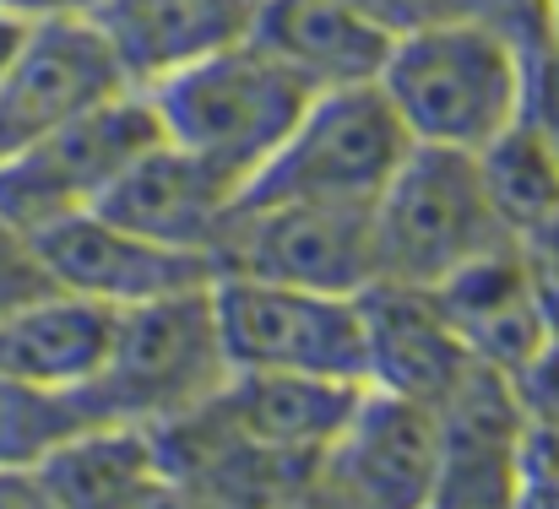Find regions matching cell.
I'll return each instance as SVG.
<instances>
[{
  "label": "cell",
  "instance_id": "277c9868",
  "mask_svg": "<svg viewBox=\"0 0 559 509\" xmlns=\"http://www.w3.org/2000/svg\"><path fill=\"white\" fill-rule=\"evenodd\" d=\"M228 357L212 320V282L169 293L136 310H120L109 363L82 390L98 423L158 428L190 407L212 401L228 385Z\"/></svg>",
  "mask_w": 559,
  "mask_h": 509
},
{
  "label": "cell",
  "instance_id": "52a82bcc",
  "mask_svg": "<svg viewBox=\"0 0 559 509\" xmlns=\"http://www.w3.org/2000/svg\"><path fill=\"white\" fill-rule=\"evenodd\" d=\"M212 320L228 368H288L365 385L359 293L288 288L261 277H212Z\"/></svg>",
  "mask_w": 559,
  "mask_h": 509
},
{
  "label": "cell",
  "instance_id": "3957f363",
  "mask_svg": "<svg viewBox=\"0 0 559 509\" xmlns=\"http://www.w3.org/2000/svg\"><path fill=\"white\" fill-rule=\"evenodd\" d=\"M374 282L440 288L467 260L511 244L473 153L413 147L370 206Z\"/></svg>",
  "mask_w": 559,
  "mask_h": 509
},
{
  "label": "cell",
  "instance_id": "5b68a950",
  "mask_svg": "<svg viewBox=\"0 0 559 509\" xmlns=\"http://www.w3.org/2000/svg\"><path fill=\"white\" fill-rule=\"evenodd\" d=\"M153 142H164L153 98L142 87H126L87 114L66 120L60 131L38 136L16 158L0 163V222L38 233L60 217L98 211L109 184L131 169Z\"/></svg>",
  "mask_w": 559,
  "mask_h": 509
},
{
  "label": "cell",
  "instance_id": "9c48e42d",
  "mask_svg": "<svg viewBox=\"0 0 559 509\" xmlns=\"http://www.w3.org/2000/svg\"><path fill=\"white\" fill-rule=\"evenodd\" d=\"M126 87L98 22H22L0 65V163Z\"/></svg>",
  "mask_w": 559,
  "mask_h": 509
},
{
  "label": "cell",
  "instance_id": "ac0fdd59",
  "mask_svg": "<svg viewBox=\"0 0 559 509\" xmlns=\"http://www.w3.org/2000/svg\"><path fill=\"white\" fill-rule=\"evenodd\" d=\"M250 38L316 93L374 82L391 49V33L343 0H261Z\"/></svg>",
  "mask_w": 559,
  "mask_h": 509
},
{
  "label": "cell",
  "instance_id": "6da1fadb",
  "mask_svg": "<svg viewBox=\"0 0 559 509\" xmlns=\"http://www.w3.org/2000/svg\"><path fill=\"white\" fill-rule=\"evenodd\" d=\"M374 87L413 147L484 153L527 109V54L489 27L440 16L391 38Z\"/></svg>",
  "mask_w": 559,
  "mask_h": 509
},
{
  "label": "cell",
  "instance_id": "ffe728a7",
  "mask_svg": "<svg viewBox=\"0 0 559 509\" xmlns=\"http://www.w3.org/2000/svg\"><path fill=\"white\" fill-rule=\"evenodd\" d=\"M478 158V173H484V190L500 211V222L527 239L533 228H544L559 211V147L522 114L506 136H495Z\"/></svg>",
  "mask_w": 559,
  "mask_h": 509
},
{
  "label": "cell",
  "instance_id": "9a60e30c",
  "mask_svg": "<svg viewBox=\"0 0 559 509\" xmlns=\"http://www.w3.org/2000/svg\"><path fill=\"white\" fill-rule=\"evenodd\" d=\"M445 310V320L456 326V337L467 341V352L500 374H522L544 347L549 326L538 310V288H533V266L522 255V244H500L478 260H467L462 271H451L440 288H429Z\"/></svg>",
  "mask_w": 559,
  "mask_h": 509
},
{
  "label": "cell",
  "instance_id": "7a4b0ae2",
  "mask_svg": "<svg viewBox=\"0 0 559 509\" xmlns=\"http://www.w3.org/2000/svg\"><path fill=\"white\" fill-rule=\"evenodd\" d=\"M142 93L153 98L164 142L228 173L239 190L272 163V153L288 142V131L316 98V87L299 82L255 38H239Z\"/></svg>",
  "mask_w": 559,
  "mask_h": 509
},
{
  "label": "cell",
  "instance_id": "2e32d148",
  "mask_svg": "<svg viewBox=\"0 0 559 509\" xmlns=\"http://www.w3.org/2000/svg\"><path fill=\"white\" fill-rule=\"evenodd\" d=\"M261 0H104L93 16L131 87H153L250 38Z\"/></svg>",
  "mask_w": 559,
  "mask_h": 509
},
{
  "label": "cell",
  "instance_id": "603a6c76",
  "mask_svg": "<svg viewBox=\"0 0 559 509\" xmlns=\"http://www.w3.org/2000/svg\"><path fill=\"white\" fill-rule=\"evenodd\" d=\"M44 288H55L33 255V239L11 222H0V315H11L16 304L38 299Z\"/></svg>",
  "mask_w": 559,
  "mask_h": 509
},
{
  "label": "cell",
  "instance_id": "4316f807",
  "mask_svg": "<svg viewBox=\"0 0 559 509\" xmlns=\"http://www.w3.org/2000/svg\"><path fill=\"white\" fill-rule=\"evenodd\" d=\"M104 0H0V16L11 22H93Z\"/></svg>",
  "mask_w": 559,
  "mask_h": 509
},
{
  "label": "cell",
  "instance_id": "8992f818",
  "mask_svg": "<svg viewBox=\"0 0 559 509\" xmlns=\"http://www.w3.org/2000/svg\"><path fill=\"white\" fill-rule=\"evenodd\" d=\"M413 153L396 109L374 82L316 93L272 163L245 184V195L283 201H332V206H374L385 179Z\"/></svg>",
  "mask_w": 559,
  "mask_h": 509
},
{
  "label": "cell",
  "instance_id": "f1b7e54d",
  "mask_svg": "<svg viewBox=\"0 0 559 509\" xmlns=\"http://www.w3.org/2000/svg\"><path fill=\"white\" fill-rule=\"evenodd\" d=\"M16 33H22V22H11V16H0V65H5V54H11V44H16Z\"/></svg>",
  "mask_w": 559,
  "mask_h": 509
},
{
  "label": "cell",
  "instance_id": "d4e9b609",
  "mask_svg": "<svg viewBox=\"0 0 559 509\" xmlns=\"http://www.w3.org/2000/svg\"><path fill=\"white\" fill-rule=\"evenodd\" d=\"M266 509H365V505H354V499H348V494L316 466V472L294 477V483H288Z\"/></svg>",
  "mask_w": 559,
  "mask_h": 509
},
{
  "label": "cell",
  "instance_id": "5bb4252c",
  "mask_svg": "<svg viewBox=\"0 0 559 509\" xmlns=\"http://www.w3.org/2000/svg\"><path fill=\"white\" fill-rule=\"evenodd\" d=\"M359 379H326V374H288V368H234L217 390L223 412L239 423L245 439H255L266 456H277L294 472H316L332 439L343 434L348 412L359 407Z\"/></svg>",
  "mask_w": 559,
  "mask_h": 509
},
{
  "label": "cell",
  "instance_id": "4fadbf2b",
  "mask_svg": "<svg viewBox=\"0 0 559 509\" xmlns=\"http://www.w3.org/2000/svg\"><path fill=\"white\" fill-rule=\"evenodd\" d=\"M359 310H365V385L374 390L440 407L478 363L429 288L370 282L359 293Z\"/></svg>",
  "mask_w": 559,
  "mask_h": 509
},
{
  "label": "cell",
  "instance_id": "ba28073f",
  "mask_svg": "<svg viewBox=\"0 0 559 509\" xmlns=\"http://www.w3.org/2000/svg\"><path fill=\"white\" fill-rule=\"evenodd\" d=\"M217 277H261L321 293H365L374 282L370 206L239 195L212 250Z\"/></svg>",
  "mask_w": 559,
  "mask_h": 509
},
{
  "label": "cell",
  "instance_id": "30bf717a",
  "mask_svg": "<svg viewBox=\"0 0 559 509\" xmlns=\"http://www.w3.org/2000/svg\"><path fill=\"white\" fill-rule=\"evenodd\" d=\"M27 239H33V255L55 288L93 299V304H109V310H136V304H153L169 293L206 288L217 277L212 255L153 244V239L109 222L104 211L60 217Z\"/></svg>",
  "mask_w": 559,
  "mask_h": 509
},
{
  "label": "cell",
  "instance_id": "cb8c5ba5",
  "mask_svg": "<svg viewBox=\"0 0 559 509\" xmlns=\"http://www.w3.org/2000/svg\"><path fill=\"white\" fill-rule=\"evenodd\" d=\"M343 5H354L359 16H370L380 33H413V27H424V22H440V0H343Z\"/></svg>",
  "mask_w": 559,
  "mask_h": 509
},
{
  "label": "cell",
  "instance_id": "e0dca14e",
  "mask_svg": "<svg viewBox=\"0 0 559 509\" xmlns=\"http://www.w3.org/2000/svg\"><path fill=\"white\" fill-rule=\"evenodd\" d=\"M120 310L76 299L66 288H44L38 299L0 315V374L49 385V390H87L109 363Z\"/></svg>",
  "mask_w": 559,
  "mask_h": 509
},
{
  "label": "cell",
  "instance_id": "7402d4cb",
  "mask_svg": "<svg viewBox=\"0 0 559 509\" xmlns=\"http://www.w3.org/2000/svg\"><path fill=\"white\" fill-rule=\"evenodd\" d=\"M440 16L473 22L500 33L506 44H516L522 54H538L555 38V0H440Z\"/></svg>",
  "mask_w": 559,
  "mask_h": 509
},
{
  "label": "cell",
  "instance_id": "44dd1931",
  "mask_svg": "<svg viewBox=\"0 0 559 509\" xmlns=\"http://www.w3.org/2000/svg\"><path fill=\"white\" fill-rule=\"evenodd\" d=\"M98 417L82 390H49L0 374V466H44L60 445L87 434Z\"/></svg>",
  "mask_w": 559,
  "mask_h": 509
},
{
  "label": "cell",
  "instance_id": "83f0119b",
  "mask_svg": "<svg viewBox=\"0 0 559 509\" xmlns=\"http://www.w3.org/2000/svg\"><path fill=\"white\" fill-rule=\"evenodd\" d=\"M136 509H234V505H223V499H212V494L190 488V483L169 477V472L158 466V477L147 483V494H142V505Z\"/></svg>",
  "mask_w": 559,
  "mask_h": 509
},
{
  "label": "cell",
  "instance_id": "8fae6325",
  "mask_svg": "<svg viewBox=\"0 0 559 509\" xmlns=\"http://www.w3.org/2000/svg\"><path fill=\"white\" fill-rule=\"evenodd\" d=\"M445 466L440 412L365 385L343 434L321 456V472L365 509H435Z\"/></svg>",
  "mask_w": 559,
  "mask_h": 509
},
{
  "label": "cell",
  "instance_id": "d6986e66",
  "mask_svg": "<svg viewBox=\"0 0 559 509\" xmlns=\"http://www.w3.org/2000/svg\"><path fill=\"white\" fill-rule=\"evenodd\" d=\"M66 509H136L147 483L158 477V456L147 428L93 423L71 445H60L38 466Z\"/></svg>",
  "mask_w": 559,
  "mask_h": 509
},
{
  "label": "cell",
  "instance_id": "7c38bea8",
  "mask_svg": "<svg viewBox=\"0 0 559 509\" xmlns=\"http://www.w3.org/2000/svg\"><path fill=\"white\" fill-rule=\"evenodd\" d=\"M239 184L212 163H201L195 153L175 142H153L131 169L109 184V195L98 201V211L153 244L169 250H195L212 255L217 233L228 228L234 206H239Z\"/></svg>",
  "mask_w": 559,
  "mask_h": 509
},
{
  "label": "cell",
  "instance_id": "f546056e",
  "mask_svg": "<svg viewBox=\"0 0 559 509\" xmlns=\"http://www.w3.org/2000/svg\"><path fill=\"white\" fill-rule=\"evenodd\" d=\"M555 22H559V0H555Z\"/></svg>",
  "mask_w": 559,
  "mask_h": 509
},
{
  "label": "cell",
  "instance_id": "484cf974",
  "mask_svg": "<svg viewBox=\"0 0 559 509\" xmlns=\"http://www.w3.org/2000/svg\"><path fill=\"white\" fill-rule=\"evenodd\" d=\"M0 509H66L38 466H0Z\"/></svg>",
  "mask_w": 559,
  "mask_h": 509
}]
</instances>
